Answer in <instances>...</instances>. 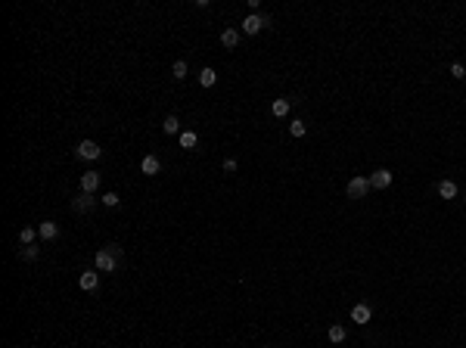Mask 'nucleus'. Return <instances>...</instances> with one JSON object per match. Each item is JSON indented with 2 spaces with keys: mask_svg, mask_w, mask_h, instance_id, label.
<instances>
[{
  "mask_svg": "<svg viewBox=\"0 0 466 348\" xmlns=\"http://www.w3.org/2000/svg\"><path fill=\"white\" fill-rule=\"evenodd\" d=\"M118 258H122V249H118L115 243H109L106 249H100V252H97V258H93V267H97V270H103V274H109V270H115Z\"/></svg>",
  "mask_w": 466,
  "mask_h": 348,
  "instance_id": "obj_1",
  "label": "nucleus"
},
{
  "mask_svg": "<svg viewBox=\"0 0 466 348\" xmlns=\"http://www.w3.org/2000/svg\"><path fill=\"white\" fill-rule=\"evenodd\" d=\"M75 152H78V159H84V162H97V159L103 156V149H100V146H97V143H93V140H81V143H78V149H75Z\"/></svg>",
  "mask_w": 466,
  "mask_h": 348,
  "instance_id": "obj_2",
  "label": "nucleus"
},
{
  "mask_svg": "<svg viewBox=\"0 0 466 348\" xmlns=\"http://www.w3.org/2000/svg\"><path fill=\"white\" fill-rule=\"evenodd\" d=\"M367 190H370V181H367V177H351L348 186H345L348 199H364V196H367Z\"/></svg>",
  "mask_w": 466,
  "mask_h": 348,
  "instance_id": "obj_3",
  "label": "nucleus"
},
{
  "mask_svg": "<svg viewBox=\"0 0 466 348\" xmlns=\"http://www.w3.org/2000/svg\"><path fill=\"white\" fill-rule=\"evenodd\" d=\"M264 25H267V16L252 13V16H245V19H243V31H245V35H258Z\"/></svg>",
  "mask_w": 466,
  "mask_h": 348,
  "instance_id": "obj_4",
  "label": "nucleus"
},
{
  "mask_svg": "<svg viewBox=\"0 0 466 348\" xmlns=\"http://www.w3.org/2000/svg\"><path fill=\"white\" fill-rule=\"evenodd\" d=\"M370 186H376V190H385V186H392V171L388 168H379V171L370 174Z\"/></svg>",
  "mask_w": 466,
  "mask_h": 348,
  "instance_id": "obj_5",
  "label": "nucleus"
},
{
  "mask_svg": "<svg viewBox=\"0 0 466 348\" xmlns=\"http://www.w3.org/2000/svg\"><path fill=\"white\" fill-rule=\"evenodd\" d=\"M72 208L78 211V215L90 211V208H93V193H81V196H75V199H72Z\"/></svg>",
  "mask_w": 466,
  "mask_h": 348,
  "instance_id": "obj_6",
  "label": "nucleus"
},
{
  "mask_svg": "<svg viewBox=\"0 0 466 348\" xmlns=\"http://www.w3.org/2000/svg\"><path fill=\"white\" fill-rule=\"evenodd\" d=\"M370 317H373L370 305L361 302V305H354V308H351V320H354V324H370Z\"/></svg>",
  "mask_w": 466,
  "mask_h": 348,
  "instance_id": "obj_7",
  "label": "nucleus"
},
{
  "mask_svg": "<svg viewBox=\"0 0 466 348\" xmlns=\"http://www.w3.org/2000/svg\"><path fill=\"white\" fill-rule=\"evenodd\" d=\"M97 186H100V174L97 171L81 174V193H97Z\"/></svg>",
  "mask_w": 466,
  "mask_h": 348,
  "instance_id": "obj_8",
  "label": "nucleus"
},
{
  "mask_svg": "<svg viewBox=\"0 0 466 348\" xmlns=\"http://www.w3.org/2000/svg\"><path fill=\"white\" fill-rule=\"evenodd\" d=\"M140 171L152 177V174H159V171H162V162H159L156 156H143V162H140Z\"/></svg>",
  "mask_w": 466,
  "mask_h": 348,
  "instance_id": "obj_9",
  "label": "nucleus"
},
{
  "mask_svg": "<svg viewBox=\"0 0 466 348\" xmlns=\"http://www.w3.org/2000/svg\"><path fill=\"white\" fill-rule=\"evenodd\" d=\"M38 236H41V240H56V236H59V224H56V221H44V224L38 227Z\"/></svg>",
  "mask_w": 466,
  "mask_h": 348,
  "instance_id": "obj_10",
  "label": "nucleus"
},
{
  "mask_svg": "<svg viewBox=\"0 0 466 348\" xmlns=\"http://www.w3.org/2000/svg\"><path fill=\"white\" fill-rule=\"evenodd\" d=\"M78 286H81L84 292H93V289L100 286V277L93 274V270H84V274H81V280H78Z\"/></svg>",
  "mask_w": 466,
  "mask_h": 348,
  "instance_id": "obj_11",
  "label": "nucleus"
},
{
  "mask_svg": "<svg viewBox=\"0 0 466 348\" xmlns=\"http://www.w3.org/2000/svg\"><path fill=\"white\" fill-rule=\"evenodd\" d=\"M236 44H240V31H236V28H227V31H221V47L233 50Z\"/></svg>",
  "mask_w": 466,
  "mask_h": 348,
  "instance_id": "obj_12",
  "label": "nucleus"
},
{
  "mask_svg": "<svg viewBox=\"0 0 466 348\" xmlns=\"http://www.w3.org/2000/svg\"><path fill=\"white\" fill-rule=\"evenodd\" d=\"M438 196H442V199H454L457 196V184L454 181H442V184H438Z\"/></svg>",
  "mask_w": 466,
  "mask_h": 348,
  "instance_id": "obj_13",
  "label": "nucleus"
},
{
  "mask_svg": "<svg viewBox=\"0 0 466 348\" xmlns=\"http://www.w3.org/2000/svg\"><path fill=\"white\" fill-rule=\"evenodd\" d=\"M270 112H274L277 118L289 115V100H286V97H280V100H274V106H270Z\"/></svg>",
  "mask_w": 466,
  "mask_h": 348,
  "instance_id": "obj_14",
  "label": "nucleus"
},
{
  "mask_svg": "<svg viewBox=\"0 0 466 348\" xmlns=\"http://www.w3.org/2000/svg\"><path fill=\"white\" fill-rule=\"evenodd\" d=\"M215 81H218V72L215 69H202L199 72V84H202V87H215Z\"/></svg>",
  "mask_w": 466,
  "mask_h": 348,
  "instance_id": "obj_15",
  "label": "nucleus"
},
{
  "mask_svg": "<svg viewBox=\"0 0 466 348\" xmlns=\"http://www.w3.org/2000/svg\"><path fill=\"white\" fill-rule=\"evenodd\" d=\"M196 143H199L196 131H181V146L183 149H196Z\"/></svg>",
  "mask_w": 466,
  "mask_h": 348,
  "instance_id": "obj_16",
  "label": "nucleus"
},
{
  "mask_svg": "<svg viewBox=\"0 0 466 348\" xmlns=\"http://www.w3.org/2000/svg\"><path fill=\"white\" fill-rule=\"evenodd\" d=\"M35 236H38L35 227H22V230H19V243L22 246H35Z\"/></svg>",
  "mask_w": 466,
  "mask_h": 348,
  "instance_id": "obj_17",
  "label": "nucleus"
},
{
  "mask_svg": "<svg viewBox=\"0 0 466 348\" xmlns=\"http://www.w3.org/2000/svg\"><path fill=\"white\" fill-rule=\"evenodd\" d=\"M162 131H165V134H177V131H181L177 115H168V118H165V122H162Z\"/></svg>",
  "mask_w": 466,
  "mask_h": 348,
  "instance_id": "obj_18",
  "label": "nucleus"
},
{
  "mask_svg": "<svg viewBox=\"0 0 466 348\" xmlns=\"http://www.w3.org/2000/svg\"><path fill=\"white\" fill-rule=\"evenodd\" d=\"M329 342H345V327H342V324H333V327H329Z\"/></svg>",
  "mask_w": 466,
  "mask_h": 348,
  "instance_id": "obj_19",
  "label": "nucleus"
},
{
  "mask_svg": "<svg viewBox=\"0 0 466 348\" xmlns=\"http://www.w3.org/2000/svg\"><path fill=\"white\" fill-rule=\"evenodd\" d=\"M171 75H174L177 81H183V78H186V62H183V59H177V62L171 65Z\"/></svg>",
  "mask_w": 466,
  "mask_h": 348,
  "instance_id": "obj_20",
  "label": "nucleus"
},
{
  "mask_svg": "<svg viewBox=\"0 0 466 348\" xmlns=\"http://www.w3.org/2000/svg\"><path fill=\"white\" fill-rule=\"evenodd\" d=\"M100 202H103L106 208H118V205H122V199H118V193H106V196L100 199Z\"/></svg>",
  "mask_w": 466,
  "mask_h": 348,
  "instance_id": "obj_21",
  "label": "nucleus"
},
{
  "mask_svg": "<svg viewBox=\"0 0 466 348\" xmlns=\"http://www.w3.org/2000/svg\"><path fill=\"white\" fill-rule=\"evenodd\" d=\"M289 134H292V137H304V122H299V118H295V122L289 124Z\"/></svg>",
  "mask_w": 466,
  "mask_h": 348,
  "instance_id": "obj_22",
  "label": "nucleus"
},
{
  "mask_svg": "<svg viewBox=\"0 0 466 348\" xmlns=\"http://www.w3.org/2000/svg\"><path fill=\"white\" fill-rule=\"evenodd\" d=\"M22 258H25V261H35V258H38V246H25V249H22Z\"/></svg>",
  "mask_w": 466,
  "mask_h": 348,
  "instance_id": "obj_23",
  "label": "nucleus"
},
{
  "mask_svg": "<svg viewBox=\"0 0 466 348\" xmlns=\"http://www.w3.org/2000/svg\"><path fill=\"white\" fill-rule=\"evenodd\" d=\"M451 75H454V78H466V69H463L460 62H454V65H451Z\"/></svg>",
  "mask_w": 466,
  "mask_h": 348,
  "instance_id": "obj_24",
  "label": "nucleus"
},
{
  "mask_svg": "<svg viewBox=\"0 0 466 348\" xmlns=\"http://www.w3.org/2000/svg\"><path fill=\"white\" fill-rule=\"evenodd\" d=\"M224 171H227V174L236 171V159H227V162H224Z\"/></svg>",
  "mask_w": 466,
  "mask_h": 348,
  "instance_id": "obj_25",
  "label": "nucleus"
}]
</instances>
